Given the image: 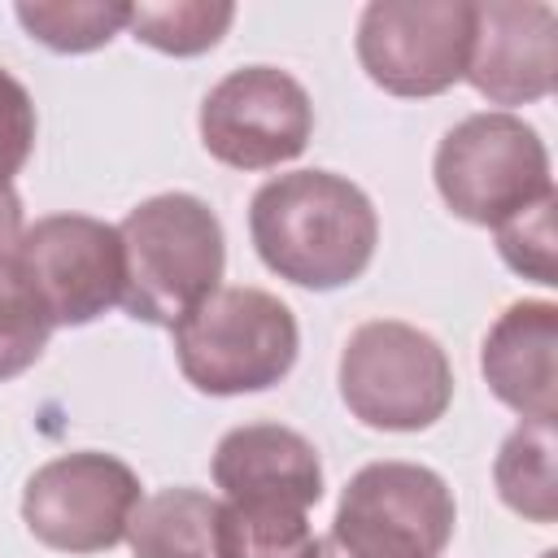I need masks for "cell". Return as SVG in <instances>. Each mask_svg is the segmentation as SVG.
I'll return each mask as SVG.
<instances>
[{"label": "cell", "instance_id": "18", "mask_svg": "<svg viewBox=\"0 0 558 558\" xmlns=\"http://www.w3.org/2000/svg\"><path fill=\"white\" fill-rule=\"evenodd\" d=\"M235 17V4L227 0H174V4H131L126 31L166 52V57H201L209 52Z\"/></svg>", "mask_w": 558, "mask_h": 558}, {"label": "cell", "instance_id": "10", "mask_svg": "<svg viewBox=\"0 0 558 558\" xmlns=\"http://www.w3.org/2000/svg\"><path fill=\"white\" fill-rule=\"evenodd\" d=\"M13 262L52 327H87L122 305V240L100 218L48 214L26 227Z\"/></svg>", "mask_w": 558, "mask_h": 558}, {"label": "cell", "instance_id": "21", "mask_svg": "<svg viewBox=\"0 0 558 558\" xmlns=\"http://www.w3.org/2000/svg\"><path fill=\"white\" fill-rule=\"evenodd\" d=\"M35 131H39V118H35L31 92L9 70H0V179H13L31 161Z\"/></svg>", "mask_w": 558, "mask_h": 558}, {"label": "cell", "instance_id": "1", "mask_svg": "<svg viewBox=\"0 0 558 558\" xmlns=\"http://www.w3.org/2000/svg\"><path fill=\"white\" fill-rule=\"evenodd\" d=\"M248 235L266 270L331 292L353 283L379 244L371 196L331 170H292L266 179L248 201Z\"/></svg>", "mask_w": 558, "mask_h": 558}, {"label": "cell", "instance_id": "16", "mask_svg": "<svg viewBox=\"0 0 558 558\" xmlns=\"http://www.w3.org/2000/svg\"><path fill=\"white\" fill-rule=\"evenodd\" d=\"M318 536L305 510L292 506H240L218 510V558H314Z\"/></svg>", "mask_w": 558, "mask_h": 558}, {"label": "cell", "instance_id": "8", "mask_svg": "<svg viewBox=\"0 0 558 558\" xmlns=\"http://www.w3.org/2000/svg\"><path fill=\"white\" fill-rule=\"evenodd\" d=\"M475 4L466 0H371L357 22V61L392 96L423 100L462 83Z\"/></svg>", "mask_w": 558, "mask_h": 558}, {"label": "cell", "instance_id": "22", "mask_svg": "<svg viewBox=\"0 0 558 558\" xmlns=\"http://www.w3.org/2000/svg\"><path fill=\"white\" fill-rule=\"evenodd\" d=\"M22 235H26L22 196L13 192V183H9V179H0V257H17Z\"/></svg>", "mask_w": 558, "mask_h": 558}, {"label": "cell", "instance_id": "23", "mask_svg": "<svg viewBox=\"0 0 558 558\" xmlns=\"http://www.w3.org/2000/svg\"><path fill=\"white\" fill-rule=\"evenodd\" d=\"M314 558H353V554H349V549H344V545H340V541L327 532V536H318V549H314Z\"/></svg>", "mask_w": 558, "mask_h": 558}, {"label": "cell", "instance_id": "4", "mask_svg": "<svg viewBox=\"0 0 558 558\" xmlns=\"http://www.w3.org/2000/svg\"><path fill=\"white\" fill-rule=\"evenodd\" d=\"M340 401L379 432H423L453 401V366L436 336L375 318L362 323L340 353Z\"/></svg>", "mask_w": 558, "mask_h": 558}, {"label": "cell", "instance_id": "14", "mask_svg": "<svg viewBox=\"0 0 558 558\" xmlns=\"http://www.w3.org/2000/svg\"><path fill=\"white\" fill-rule=\"evenodd\" d=\"M218 510L201 488H161L135 506L126 545L135 558H218Z\"/></svg>", "mask_w": 558, "mask_h": 558}, {"label": "cell", "instance_id": "3", "mask_svg": "<svg viewBox=\"0 0 558 558\" xmlns=\"http://www.w3.org/2000/svg\"><path fill=\"white\" fill-rule=\"evenodd\" d=\"M174 362L196 392L240 397L275 388L301 349L292 310L262 288H218L174 327Z\"/></svg>", "mask_w": 558, "mask_h": 558}, {"label": "cell", "instance_id": "17", "mask_svg": "<svg viewBox=\"0 0 558 558\" xmlns=\"http://www.w3.org/2000/svg\"><path fill=\"white\" fill-rule=\"evenodd\" d=\"M17 22L52 52H96L126 31L131 4L122 0H17Z\"/></svg>", "mask_w": 558, "mask_h": 558}, {"label": "cell", "instance_id": "2", "mask_svg": "<svg viewBox=\"0 0 558 558\" xmlns=\"http://www.w3.org/2000/svg\"><path fill=\"white\" fill-rule=\"evenodd\" d=\"M122 310L153 327H174L222 288L227 240L218 214L192 192L140 201L122 222Z\"/></svg>", "mask_w": 558, "mask_h": 558}, {"label": "cell", "instance_id": "15", "mask_svg": "<svg viewBox=\"0 0 558 558\" xmlns=\"http://www.w3.org/2000/svg\"><path fill=\"white\" fill-rule=\"evenodd\" d=\"M558 436L554 423H519L493 462L497 497L523 514L527 523H554L558 519V475H554Z\"/></svg>", "mask_w": 558, "mask_h": 558}, {"label": "cell", "instance_id": "9", "mask_svg": "<svg viewBox=\"0 0 558 558\" xmlns=\"http://www.w3.org/2000/svg\"><path fill=\"white\" fill-rule=\"evenodd\" d=\"M314 105L305 87L275 65L222 74L201 100V144L231 170H270L305 153Z\"/></svg>", "mask_w": 558, "mask_h": 558}, {"label": "cell", "instance_id": "6", "mask_svg": "<svg viewBox=\"0 0 558 558\" xmlns=\"http://www.w3.org/2000/svg\"><path fill=\"white\" fill-rule=\"evenodd\" d=\"M458 523L449 484L418 462L362 466L336 506L331 536L353 558H440Z\"/></svg>", "mask_w": 558, "mask_h": 558}, {"label": "cell", "instance_id": "24", "mask_svg": "<svg viewBox=\"0 0 558 558\" xmlns=\"http://www.w3.org/2000/svg\"><path fill=\"white\" fill-rule=\"evenodd\" d=\"M541 558H554V554H541Z\"/></svg>", "mask_w": 558, "mask_h": 558}, {"label": "cell", "instance_id": "5", "mask_svg": "<svg viewBox=\"0 0 558 558\" xmlns=\"http://www.w3.org/2000/svg\"><path fill=\"white\" fill-rule=\"evenodd\" d=\"M432 174L440 201L475 227H497L554 192L545 140L506 109L462 118L440 140Z\"/></svg>", "mask_w": 558, "mask_h": 558}, {"label": "cell", "instance_id": "19", "mask_svg": "<svg viewBox=\"0 0 558 558\" xmlns=\"http://www.w3.org/2000/svg\"><path fill=\"white\" fill-rule=\"evenodd\" d=\"M48 336H52V323L35 288L26 283L13 257H0V384L26 375L44 357Z\"/></svg>", "mask_w": 558, "mask_h": 558}, {"label": "cell", "instance_id": "11", "mask_svg": "<svg viewBox=\"0 0 558 558\" xmlns=\"http://www.w3.org/2000/svg\"><path fill=\"white\" fill-rule=\"evenodd\" d=\"M462 78L488 105H532L558 83V13L541 0L475 4Z\"/></svg>", "mask_w": 558, "mask_h": 558}, {"label": "cell", "instance_id": "7", "mask_svg": "<svg viewBox=\"0 0 558 558\" xmlns=\"http://www.w3.org/2000/svg\"><path fill=\"white\" fill-rule=\"evenodd\" d=\"M140 501V475L122 458L78 449L44 462L26 480L22 523L57 554H105L126 541Z\"/></svg>", "mask_w": 558, "mask_h": 558}, {"label": "cell", "instance_id": "13", "mask_svg": "<svg viewBox=\"0 0 558 558\" xmlns=\"http://www.w3.org/2000/svg\"><path fill=\"white\" fill-rule=\"evenodd\" d=\"M480 371L488 392L523 423L558 418V305L514 301L484 336Z\"/></svg>", "mask_w": 558, "mask_h": 558}, {"label": "cell", "instance_id": "20", "mask_svg": "<svg viewBox=\"0 0 558 558\" xmlns=\"http://www.w3.org/2000/svg\"><path fill=\"white\" fill-rule=\"evenodd\" d=\"M554 205H558V196L549 192V196H541L536 205H527V209H519V214H510L506 222L493 227V231H497V253H501V262H506L514 275H523V279H532V283H541V288H554V283H558Z\"/></svg>", "mask_w": 558, "mask_h": 558}, {"label": "cell", "instance_id": "12", "mask_svg": "<svg viewBox=\"0 0 558 558\" xmlns=\"http://www.w3.org/2000/svg\"><path fill=\"white\" fill-rule=\"evenodd\" d=\"M214 484L240 506H292L305 510L323 501L318 449L279 423L231 427L214 449Z\"/></svg>", "mask_w": 558, "mask_h": 558}]
</instances>
